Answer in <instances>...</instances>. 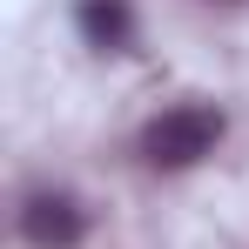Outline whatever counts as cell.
Masks as SVG:
<instances>
[{"label": "cell", "mask_w": 249, "mask_h": 249, "mask_svg": "<svg viewBox=\"0 0 249 249\" xmlns=\"http://www.w3.org/2000/svg\"><path fill=\"white\" fill-rule=\"evenodd\" d=\"M20 236L34 249H74L88 236V215H81V202L68 189H34L20 202Z\"/></svg>", "instance_id": "cell-2"}, {"label": "cell", "mask_w": 249, "mask_h": 249, "mask_svg": "<svg viewBox=\"0 0 249 249\" xmlns=\"http://www.w3.org/2000/svg\"><path fill=\"white\" fill-rule=\"evenodd\" d=\"M222 108L209 101H182V108H162L155 122L142 128V162L148 168H196L202 155H215L222 142Z\"/></svg>", "instance_id": "cell-1"}, {"label": "cell", "mask_w": 249, "mask_h": 249, "mask_svg": "<svg viewBox=\"0 0 249 249\" xmlns=\"http://www.w3.org/2000/svg\"><path fill=\"white\" fill-rule=\"evenodd\" d=\"M81 34L88 47H101V54H122L128 41H135V14H128V0H81Z\"/></svg>", "instance_id": "cell-3"}]
</instances>
